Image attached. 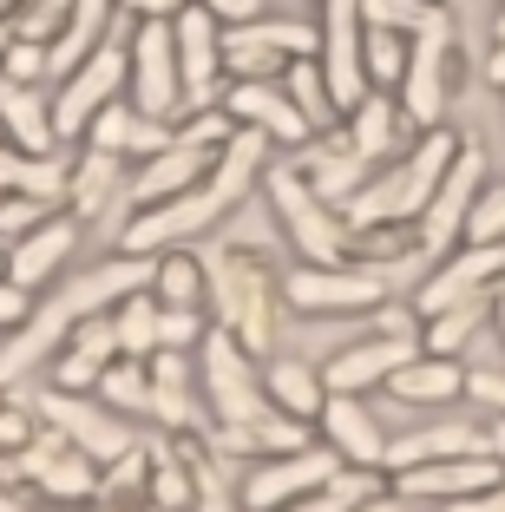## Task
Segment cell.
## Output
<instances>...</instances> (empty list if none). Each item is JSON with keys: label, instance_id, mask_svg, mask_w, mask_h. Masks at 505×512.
<instances>
[{"label": "cell", "instance_id": "cell-25", "mask_svg": "<svg viewBox=\"0 0 505 512\" xmlns=\"http://www.w3.org/2000/svg\"><path fill=\"white\" fill-rule=\"evenodd\" d=\"M387 388L401 394L407 407H446L466 394V362H453V355H414V362H401L387 375Z\"/></svg>", "mask_w": 505, "mask_h": 512}, {"label": "cell", "instance_id": "cell-41", "mask_svg": "<svg viewBox=\"0 0 505 512\" xmlns=\"http://www.w3.org/2000/svg\"><path fill=\"white\" fill-rule=\"evenodd\" d=\"M46 217H53V204H40V197H7V204H0V243L33 237Z\"/></svg>", "mask_w": 505, "mask_h": 512}, {"label": "cell", "instance_id": "cell-43", "mask_svg": "<svg viewBox=\"0 0 505 512\" xmlns=\"http://www.w3.org/2000/svg\"><path fill=\"white\" fill-rule=\"evenodd\" d=\"M0 73L20 79V86H40V79H46V46L27 40V33H14V40H7V66H0Z\"/></svg>", "mask_w": 505, "mask_h": 512}, {"label": "cell", "instance_id": "cell-5", "mask_svg": "<svg viewBox=\"0 0 505 512\" xmlns=\"http://www.w3.org/2000/svg\"><path fill=\"white\" fill-rule=\"evenodd\" d=\"M197 256H204V283H210V296H217L223 329L237 335L250 355H263V348L276 342V316L263 309V270L243 263L237 250H197Z\"/></svg>", "mask_w": 505, "mask_h": 512}, {"label": "cell", "instance_id": "cell-48", "mask_svg": "<svg viewBox=\"0 0 505 512\" xmlns=\"http://www.w3.org/2000/svg\"><path fill=\"white\" fill-rule=\"evenodd\" d=\"M204 14H217V27L230 20V27H250V20H263V0H197Z\"/></svg>", "mask_w": 505, "mask_h": 512}, {"label": "cell", "instance_id": "cell-4", "mask_svg": "<svg viewBox=\"0 0 505 512\" xmlns=\"http://www.w3.org/2000/svg\"><path fill=\"white\" fill-rule=\"evenodd\" d=\"M223 211H230V197L217 191V184H197V191L184 197H164V204H145V211H132V224L119 230V250L125 256H164V250H184V243H197L210 224H223Z\"/></svg>", "mask_w": 505, "mask_h": 512}, {"label": "cell", "instance_id": "cell-26", "mask_svg": "<svg viewBox=\"0 0 505 512\" xmlns=\"http://www.w3.org/2000/svg\"><path fill=\"white\" fill-rule=\"evenodd\" d=\"M112 7H119V0H73V20H66L60 27V40L46 46V73H73V66H86L92 53H99L105 40H112Z\"/></svg>", "mask_w": 505, "mask_h": 512}, {"label": "cell", "instance_id": "cell-1", "mask_svg": "<svg viewBox=\"0 0 505 512\" xmlns=\"http://www.w3.org/2000/svg\"><path fill=\"white\" fill-rule=\"evenodd\" d=\"M453 132H427L414 151H401V165H387L374 184H361L348 197V224L355 230H374V224H420V211L433 204L446 165H453Z\"/></svg>", "mask_w": 505, "mask_h": 512}, {"label": "cell", "instance_id": "cell-36", "mask_svg": "<svg viewBox=\"0 0 505 512\" xmlns=\"http://www.w3.org/2000/svg\"><path fill=\"white\" fill-rule=\"evenodd\" d=\"M361 60H368V86H374V92L401 86V73H407V33L368 27V40H361Z\"/></svg>", "mask_w": 505, "mask_h": 512}, {"label": "cell", "instance_id": "cell-35", "mask_svg": "<svg viewBox=\"0 0 505 512\" xmlns=\"http://www.w3.org/2000/svg\"><path fill=\"white\" fill-rule=\"evenodd\" d=\"M99 401L112 407V414H138V407L151 414V368H138V362L119 355V362L99 375Z\"/></svg>", "mask_w": 505, "mask_h": 512}, {"label": "cell", "instance_id": "cell-31", "mask_svg": "<svg viewBox=\"0 0 505 512\" xmlns=\"http://www.w3.org/2000/svg\"><path fill=\"white\" fill-rule=\"evenodd\" d=\"M158 322H164V302L151 296V289H138V296H125L119 309H112V335H119V355H125V362L158 355Z\"/></svg>", "mask_w": 505, "mask_h": 512}, {"label": "cell", "instance_id": "cell-53", "mask_svg": "<svg viewBox=\"0 0 505 512\" xmlns=\"http://www.w3.org/2000/svg\"><path fill=\"white\" fill-rule=\"evenodd\" d=\"M486 79H492V86H505V46H492V60H486Z\"/></svg>", "mask_w": 505, "mask_h": 512}, {"label": "cell", "instance_id": "cell-21", "mask_svg": "<svg viewBox=\"0 0 505 512\" xmlns=\"http://www.w3.org/2000/svg\"><path fill=\"white\" fill-rule=\"evenodd\" d=\"M407 132L414 119L401 112V99H387V92H368L355 112H348V151H355L361 165H381V158H401Z\"/></svg>", "mask_w": 505, "mask_h": 512}, {"label": "cell", "instance_id": "cell-57", "mask_svg": "<svg viewBox=\"0 0 505 512\" xmlns=\"http://www.w3.org/2000/svg\"><path fill=\"white\" fill-rule=\"evenodd\" d=\"M14 7H20V0H0V20H7V14H14Z\"/></svg>", "mask_w": 505, "mask_h": 512}, {"label": "cell", "instance_id": "cell-12", "mask_svg": "<svg viewBox=\"0 0 505 512\" xmlns=\"http://www.w3.org/2000/svg\"><path fill=\"white\" fill-rule=\"evenodd\" d=\"M309 53H322V33L315 27H302V20H250V27H237L223 40V73L269 79L276 66H296Z\"/></svg>", "mask_w": 505, "mask_h": 512}, {"label": "cell", "instance_id": "cell-19", "mask_svg": "<svg viewBox=\"0 0 505 512\" xmlns=\"http://www.w3.org/2000/svg\"><path fill=\"white\" fill-rule=\"evenodd\" d=\"M420 355V342H401V335H374V342H355V348H342L335 362L322 368V388L328 394H361V388H381L387 375L401 362H414Z\"/></svg>", "mask_w": 505, "mask_h": 512}, {"label": "cell", "instance_id": "cell-50", "mask_svg": "<svg viewBox=\"0 0 505 512\" xmlns=\"http://www.w3.org/2000/svg\"><path fill=\"white\" fill-rule=\"evenodd\" d=\"M33 434V414H20V407H0V447H14V440Z\"/></svg>", "mask_w": 505, "mask_h": 512}, {"label": "cell", "instance_id": "cell-58", "mask_svg": "<svg viewBox=\"0 0 505 512\" xmlns=\"http://www.w3.org/2000/svg\"><path fill=\"white\" fill-rule=\"evenodd\" d=\"M0 276H7V243H0Z\"/></svg>", "mask_w": 505, "mask_h": 512}, {"label": "cell", "instance_id": "cell-15", "mask_svg": "<svg viewBox=\"0 0 505 512\" xmlns=\"http://www.w3.org/2000/svg\"><path fill=\"white\" fill-rule=\"evenodd\" d=\"M492 283H505V243H466V250H453L440 263V270L420 283V296H414V309L420 316H440V309H453V302H466V296H486Z\"/></svg>", "mask_w": 505, "mask_h": 512}, {"label": "cell", "instance_id": "cell-55", "mask_svg": "<svg viewBox=\"0 0 505 512\" xmlns=\"http://www.w3.org/2000/svg\"><path fill=\"white\" fill-rule=\"evenodd\" d=\"M492 46H505V7H499V20H492Z\"/></svg>", "mask_w": 505, "mask_h": 512}, {"label": "cell", "instance_id": "cell-42", "mask_svg": "<svg viewBox=\"0 0 505 512\" xmlns=\"http://www.w3.org/2000/svg\"><path fill=\"white\" fill-rule=\"evenodd\" d=\"M466 237H473V243H505V184L479 191L473 217H466Z\"/></svg>", "mask_w": 505, "mask_h": 512}, {"label": "cell", "instance_id": "cell-13", "mask_svg": "<svg viewBox=\"0 0 505 512\" xmlns=\"http://www.w3.org/2000/svg\"><path fill=\"white\" fill-rule=\"evenodd\" d=\"M283 296L296 316H368V309H381L387 283L374 270H348V263H335V270L309 263L283 283Z\"/></svg>", "mask_w": 505, "mask_h": 512}, {"label": "cell", "instance_id": "cell-7", "mask_svg": "<svg viewBox=\"0 0 505 512\" xmlns=\"http://www.w3.org/2000/svg\"><path fill=\"white\" fill-rule=\"evenodd\" d=\"M204 388H210V407H217L223 427H256L263 414H276V407H269V388L250 368V348L230 329L204 335Z\"/></svg>", "mask_w": 505, "mask_h": 512}, {"label": "cell", "instance_id": "cell-56", "mask_svg": "<svg viewBox=\"0 0 505 512\" xmlns=\"http://www.w3.org/2000/svg\"><path fill=\"white\" fill-rule=\"evenodd\" d=\"M7 40H14V27H0V66H7Z\"/></svg>", "mask_w": 505, "mask_h": 512}, {"label": "cell", "instance_id": "cell-37", "mask_svg": "<svg viewBox=\"0 0 505 512\" xmlns=\"http://www.w3.org/2000/svg\"><path fill=\"white\" fill-rule=\"evenodd\" d=\"M132 125H138V106L132 99H112L99 119L86 125V151H112V158H132Z\"/></svg>", "mask_w": 505, "mask_h": 512}, {"label": "cell", "instance_id": "cell-2", "mask_svg": "<svg viewBox=\"0 0 505 512\" xmlns=\"http://www.w3.org/2000/svg\"><path fill=\"white\" fill-rule=\"evenodd\" d=\"M269 204H276V224L289 230L296 256H309V263H322V270L348 263V250H355V224H348V217L335 211V204H328L296 165L269 171Z\"/></svg>", "mask_w": 505, "mask_h": 512}, {"label": "cell", "instance_id": "cell-23", "mask_svg": "<svg viewBox=\"0 0 505 512\" xmlns=\"http://www.w3.org/2000/svg\"><path fill=\"white\" fill-rule=\"evenodd\" d=\"M322 427H328V447L342 453L348 467H381L387 460L381 427H374V414L355 401V394H328L322 401Z\"/></svg>", "mask_w": 505, "mask_h": 512}, {"label": "cell", "instance_id": "cell-40", "mask_svg": "<svg viewBox=\"0 0 505 512\" xmlns=\"http://www.w3.org/2000/svg\"><path fill=\"white\" fill-rule=\"evenodd\" d=\"M73 20V0H20V20H14V33H27V40H40V46H53L60 40V27Z\"/></svg>", "mask_w": 505, "mask_h": 512}, {"label": "cell", "instance_id": "cell-59", "mask_svg": "<svg viewBox=\"0 0 505 512\" xmlns=\"http://www.w3.org/2000/svg\"><path fill=\"white\" fill-rule=\"evenodd\" d=\"M99 512H125V506H99ZM151 512H158V506H151Z\"/></svg>", "mask_w": 505, "mask_h": 512}, {"label": "cell", "instance_id": "cell-34", "mask_svg": "<svg viewBox=\"0 0 505 512\" xmlns=\"http://www.w3.org/2000/svg\"><path fill=\"white\" fill-rule=\"evenodd\" d=\"M33 486H40V493H53V499H86V493H99V473H92V460L73 447V440H66V447L40 467V480H33Z\"/></svg>", "mask_w": 505, "mask_h": 512}, {"label": "cell", "instance_id": "cell-32", "mask_svg": "<svg viewBox=\"0 0 505 512\" xmlns=\"http://www.w3.org/2000/svg\"><path fill=\"white\" fill-rule=\"evenodd\" d=\"M263 388H269V407H276V414H296V421H309V414H322V401H328L322 375H309L302 362H269Z\"/></svg>", "mask_w": 505, "mask_h": 512}, {"label": "cell", "instance_id": "cell-11", "mask_svg": "<svg viewBox=\"0 0 505 512\" xmlns=\"http://www.w3.org/2000/svg\"><path fill=\"white\" fill-rule=\"evenodd\" d=\"M479 191H486V151L460 145V151H453V165H446V178H440V191H433V204L420 211V224H414L420 250H427V256L453 250V237H466V217H473Z\"/></svg>", "mask_w": 505, "mask_h": 512}, {"label": "cell", "instance_id": "cell-22", "mask_svg": "<svg viewBox=\"0 0 505 512\" xmlns=\"http://www.w3.org/2000/svg\"><path fill=\"white\" fill-rule=\"evenodd\" d=\"M66 184H73L66 151H20V145H0V191H7V197L66 204Z\"/></svg>", "mask_w": 505, "mask_h": 512}, {"label": "cell", "instance_id": "cell-46", "mask_svg": "<svg viewBox=\"0 0 505 512\" xmlns=\"http://www.w3.org/2000/svg\"><path fill=\"white\" fill-rule=\"evenodd\" d=\"M466 394H473L486 414H505V368H473V375H466Z\"/></svg>", "mask_w": 505, "mask_h": 512}, {"label": "cell", "instance_id": "cell-49", "mask_svg": "<svg viewBox=\"0 0 505 512\" xmlns=\"http://www.w3.org/2000/svg\"><path fill=\"white\" fill-rule=\"evenodd\" d=\"M119 7H125L132 20H178L191 0H119Z\"/></svg>", "mask_w": 505, "mask_h": 512}, {"label": "cell", "instance_id": "cell-14", "mask_svg": "<svg viewBox=\"0 0 505 512\" xmlns=\"http://www.w3.org/2000/svg\"><path fill=\"white\" fill-rule=\"evenodd\" d=\"M335 460H342L335 447H296V453H276V460L250 467V480H243V506H250V512H276V506H289V499H302V493H322V486L342 473Z\"/></svg>", "mask_w": 505, "mask_h": 512}, {"label": "cell", "instance_id": "cell-38", "mask_svg": "<svg viewBox=\"0 0 505 512\" xmlns=\"http://www.w3.org/2000/svg\"><path fill=\"white\" fill-rule=\"evenodd\" d=\"M151 499H158V512H184L197 499V473H184L178 453H158L151 460Z\"/></svg>", "mask_w": 505, "mask_h": 512}, {"label": "cell", "instance_id": "cell-62", "mask_svg": "<svg viewBox=\"0 0 505 512\" xmlns=\"http://www.w3.org/2000/svg\"><path fill=\"white\" fill-rule=\"evenodd\" d=\"M0 204H7V191H0Z\"/></svg>", "mask_w": 505, "mask_h": 512}, {"label": "cell", "instance_id": "cell-29", "mask_svg": "<svg viewBox=\"0 0 505 512\" xmlns=\"http://www.w3.org/2000/svg\"><path fill=\"white\" fill-rule=\"evenodd\" d=\"M151 296L164 302V309H197V302L210 296L204 283V256L184 243V250H164L158 256V276H151Z\"/></svg>", "mask_w": 505, "mask_h": 512}, {"label": "cell", "instance_id": "cell-33", "mask_svg": "<svg viewBox=\"0 0 505 512\" xmlns=\"http://www.w3.org/2000/svg\"><path fill=\"white\" fill-rule=\"evenodd\" d=\"M283 92L296 99V112L309 119V132H328V125L342 119V112H335V99H328V79H322V60H315V53L289 66V86Z\"/></svg>", "mask_w": 505, "mask_h": 512}, {"label": "cell", "instance_id": "cell-8", "mask_svg": "<svg viewBox=\"0 0 505 512\" xmlns=\"http://www.w3.org/2000/svg\"><path fill=\"white\" fill-rule=\"evenodd\" d=\"M361 40H368V20H361V0H322V79H328V99L335 112H355L368 99V60H361Z\"/></svg>", "mask_w": 505, "mask_h": 512}, {"label": "cell", "instance_id": "cell-20", "mask_svg": "<svg viewBox=\"0 0 505 512\" xmlns=\"http://www.w3.org/2000/svg\"><path fill=\"white\" fill-rule=\"evenodd\" d=\"M112 362H119V335H112V316H92V322H79V329L66 335L60 362H53V388L86 394V388H99V375H105Z\"/></svg>", "mask_w": 505, "mask_h": 512}, {"label": "cell", "instance_id": "cell-54", "mask_svg": "<svg viewBox=\"0 0 505 512\" xmlns=\"http://www.w3.org/2000/svg\"><path fill=\"white\" fill-rule=\"evenodd\" d=\"M486 447H492V453H499V460H505V421H499V427H492V434H486Z\"/></svg>", "mask_w": 505, "mask_h": 512}, {"label": "cell", "instance_id": "cell-47", "mask_svg": "<svg viewBox=\"0 0 505 512\" xmlns=\"http://www.w3.org/2000/svg\"><path fill=\"white\" fill-rule=\"evenodd\" d=\"M27 316H33V296L20 283H7V276H0V335H14Z\"/></svg>", "mask_w": 505, "mask_h": 512}, {"label": "cell", "instance_id": "cell-44", "mask_svg": "<svg viewBox=\"0 0 505 512\" xmlns=\"http://www.w3.org/2000/svg\"><path fill=\"white\" fill-rule=\"evenodd\" d=\"M197 342H204V316H197V309H164L158 348H178V355H191Z\"/></svg>", "mask_w": 505, "mask_h": 512}, {"label": "cell", "instance_id": "cell-60", "mask_svg": "<svg viewBox=\"0 0 505 512\" xmlns=\"http://www.w3.org/2000/svg\"><path fill=\"white\" fill-rule=\"evenodd\" d=\"M368 512H394V506H368Z\"/></svg>", "mask_w": 505, "mask_h": 512}, {"label": "cell", "instance_id": "cell-10", "mask_svg": "<svg viewBox=\"0 0 505 512\" xmlns=\"http://www.w3.org/2000/svg\"><path fill=\"white\" fill-rule=\"evenodd\" d=\"M33 414H40L46 427H60L66 440H73L79 453H86L92 467H112L119 453H132V427H125V414H112V407H92L86 394H66V388H46L33 394Z\"/></svg>", "mask_w": 505, "mask_h": 512}, {"label": "cell", "instance_id": "cell-24", "mask_svg": "<svg viewBox=\"0 0 505 512\" xmlns=\"http://www.w3.org/2000/svg\"><path fill=\"white\" fill-rule=\"evenodd\" d=\"M0 132L14 138L20 151H60L53 99H40V86H20V79H7V73H0Z\"/></svg>", "mask_w": 505, "mask_h": 512}, {"label": "cell", "instance_id": "cell-16", "mask_svg": "<svg viewBox=\"0 0 505 512\" xmlns=\"http://www.w3.org/2000/svg\"><path fill=\"white\" fill-rule=\"evenodd\" d=\"M499 480H505V460H499L492 447H479V453H453V460L407 467V473H401V493H407V499H440V506H453V499L492 493Z\"/></svg>", "mask_w": 505, "mask_h": 512}, {"label": "cell", "instance_id": "cell-27", "mask_svg": "<svg viewBox=\"0 0 505 512\" xmlns=\"http://www.w3.org/2000/svg\"><path fill=\"white\" fill-rule=\"evenodd\" d=\"M151 414L164 427H191L197 421V388H191V355L158 348L151 355Z\"/></svg>", "mask_w": 505, "mask_h": 512}, {"label": "cell", "instance_id": "cell-39", "mask_svg": "<svg viewBox=\"0 0 505 512\" xmlns=\"http://www.w3.org/2000/svg\"><path fill=\"white\" fill-rule=\"evenodd\" d=\"M368 493H374L368 473H355V480H342V473H335L322 493H302V499H289V506H276V512H348V506H361Z\"/></svg>", "mask_w": 505, "mask_h": 512}, {"label": "cell", "instance_id": "cell-61", "mask_svg": "<svg viewBox=\"0 0 505 512\" xmlns=\"http://www.w3.org/2000/svg\"><path fill=\"white\" fill-rule=\"evenodd\" d=\"M0 512H14V506H7V499H0Z\"/></svg>", "mask_w": 505, "mask_h": 512}, {"label": "cell", "instance_id": "cell-3", "mask_svg": "<svg viewBox=\"0 0 505 512\" xmlns=\"http://www.w3.org/2000/svg\"><path fill=\"white\" fill-rule=\"evenodd\" d=\"M453 60H460V20L440 7V14L407 40V73H401V112L420 125V132H440V119H446Z\"/></svg>", "mask_w": 505, "mask_h": 512}, {"label": "cell", "instance_id": "cell-17", "mask_svg": "<svg viewBox=\"0 0 505 512\" xmlns=\"http://www.w3.org/2000/svg\"><path fill=\"white\" fill-rule=\"evenodd\" d=\"M223 112H230L237 125H250V132L276 138V145H302V138H315L309 119L296 112V99H289L283 86H269V79H237V86L223 92Z\"/></svg>", "mask_w": 505, "mask_h": 512}, {"label": "cell", "instance_id": "cell-30", "mask_svg": "<svg viewBox=\"0 0 505 512\" xmlns=\"http://www.w3.org/2000/svg\"><path fill=\"white\" fill-rule=\"evenodd\" d=\"M486 447V434L479 427H427V434H414V440H394L387 447V467L401 473V467H427V460H453V453H479Z\"/></svg>", "mask_w": 505, "mask_h": 512}, {"label": "cell", "instance_id": "cell-28", "mask_svg": "<svg viewBox=\"0 0 505 512\" xmlns=\"http://www.w3.org/2000/svg\"><path fill=\"white\" fill-rule=\"evenodd\" d=\"M125 191V158H112V151H86V165H73V184H66V204H73V217H86V224H99L105 204Z\"/></svg>", "mask_w": 505, "mask_h": 512}, {"label": "cell", "instance_id": "cell-51", "mask_svg": "<svg viewBox=\"0 0 505 512\" xmlns=\"http://www.w3.org/2000/svg\"><path fill=\"white\" fill-rule=\"evenodd\" d=\"M446 512H505V480L492 486V493H473V499H453Z\"/></svg>", "mask_w": 505, "mask_h": 512}, {"label": "cell", "instance_id": "cell-9", "mask_svg": "<svg viewBox=\"0 0 505 512\" xmlns=\"http://www.w3.org/2000/svg\"><path fill=\"white\" fill-rule=\"evenodd\" d=\"M125 73H132V66H125V46L105 40L86 66H73V73L60 79V92H53V132H60V145L86 138V125L125 92Z\"/></svg>", "mask_w": 505, "mask_h": 512}, {"label": "cell", "instance_id": "cell-18", "mask_svg": "<svg viewBox=\"0 0 505 512\" xmlns=\"http://www.w3.org/2000/svg\"><path fill=\"white\" fill-rule=\"evenodd\" d=\"M73 243H79V217H66V211H53L33 237H20V243H7V283H20L33 296L40 283H53V276L66 270V256H73Z\"/></svg>", "mask_w": 505, "mask_h": 512}, {"label": "cell", "instance_id": "cell-45", "mask_svg": "<svg viewBox=\"0 0 505 512\" xmlns=\"http://www.w3.org/2000/svg\"><path fill=\"white\" fill-rule=\"evenodd\" d=\"M112 480H99V493H112V499H125V493H138V486L151 480V453L145 447H132V453H119V460H112Z\"/></svg>", "mask_w": 505, "mask_h": 512}, {"label": "cell", "instance_id": "cell-6", "mask_svg": "<svg viewBox=\"0 0 505 512\" xmlns=\"http://www.w3.org/2000/svg\"><path fill=\"white\" fill-rule=\"evenodd\" d=\"M125 66H132V106L145 119L178 125L184 119V73H178V40H171V20H138L132 46H125Z\"/></svg>", "mask_w": 505, "mask_h": 512}, {"label": "cell", "instance_id": "cell-52", "mask_svg": "<svg viewBox=\"0 0 505 512\" xmlns=\"http://www.w3.org/2000/svg\"><path fill=\"white\" fill-rule=\"evenodd\" d=\"M492 329H499V355H505V283L492 289Z\"/></svg>", "mask_w": 505, "mask_h": 512}]
</instances>
